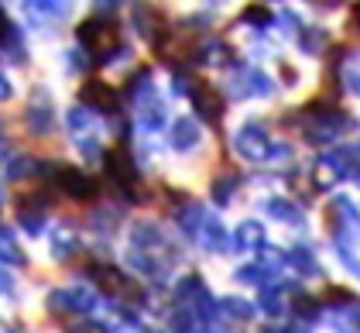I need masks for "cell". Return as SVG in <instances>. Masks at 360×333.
Returning a JSON list of instances; mask_svg holds the SVG:
<instances>
[{"label": "cell", "mask_w": 360, "mask_h": 333, "mask_svg": "<svg viewBox=\"0 0 360 333\" xmlns=\"http://www.w3.org/2000/svg\"><path fill=\"white\" fill-rule=\"evenodd\" d=\"M56 186L65 196L79 199V203H93V199L100 196V182H96V179H89V175H83L79 168H58Z\"/></svg>", "instance_id": "cell-3"}, {"label": "cell", "mask_w": 360, "mask_h": 333, "mask_svg": "<svg viewBox=\"0 0 360 333\" xmlns=\"http://www.w3.org/2000/svg\"><path fill=\"white\" fill-rule=\"evenodd\" d=\"M79 100H86L89 107H96V111H113L117 107V93L110 89V83H103V80H86L79 86Z\"/></svg>", "instance_id": "cell-5"}, {"label": "cell", "mask_w": 360, "mask_h": 333, "mask_svg": "<svg viewBox=\"0 0 360 333\" xmlns=\"http://www.w3.org/2000/svg\"><path fill=\"white\" fill-rule=\"evenodd\" d=\"M76 34L93 56H110L120 45V28H117V21H107V18H89V21L79 25Z\"/></svg>", "instance_id": "cell-1"}, {"label": "cell", "mask_w": 360, "mask_h": 333, "mask_svg": "<svg viewBox=\"0 0 360 333\" xmlns=\"http://www.w3.org/2000/svg\"><path fill=\"white\" fill-rule=\"evenodd\" d=\"M0 34H4V11H0Z\"/></svg>", "instance_id": "cell-8"}, {"label": "cell", "mask_w": 360, "mask_h": 333, "mask_svg": "<svg viewBox=\"0 0 360 333\" xmlns=\"http://www.w3.org/2000/svg\"><path fill=\"white\" fill-rule=\"evenodd\" d=\"M193 103H195V111H199V117L210 120V124H217V120L223 117L220 89H217L213 83H206V80H195L193 83Z\"/></svg>", "instance_id": "cell-4"}, {"label": "cell", "mask_w": 360, "mask_h": 333, "mask_svg": "<svg viewBox=\"0 0 360 333\" xmlns=\"http://www.w3.org/2000/svg\"><path fill=\"white\" fill-rule=\"evenodd\" d=\"M107 172H110V179L120 186V189H127L131 196L141 193L138 168H134V162H131L127 144H117V148H110V155H107Z\"/></svg>", "instance_id": "cell-2"}, {"label": "cell", "mask_w": 360, "mask_h": 333, "mask_svg": "<svg viewBox=\"0 0 360 333\" xmlns=\"http://www.w3.org/2000/svg\"><path fill=\"white\" fill-rule=\"evenodd\" d=\"M354 25H357V28H360V0H357V4H354Z\"/></svg>", "instance_id": "cell-7"}, {"label": "cell", "mask_w": 360, "mask_h": 333, "mask_svg": "<svg viewBox=\"0 0 360 333\" xmlns=\"http://www.w3.org/2000/svg\"><path fill=\"white\" fill-rule=\"evenodd\" d=\"M96 278H100V285H103V289H120V285H124V282H120V275H117V272H96Z\"/></svg>", "instance_id": "cell-6"}]
</instances>
